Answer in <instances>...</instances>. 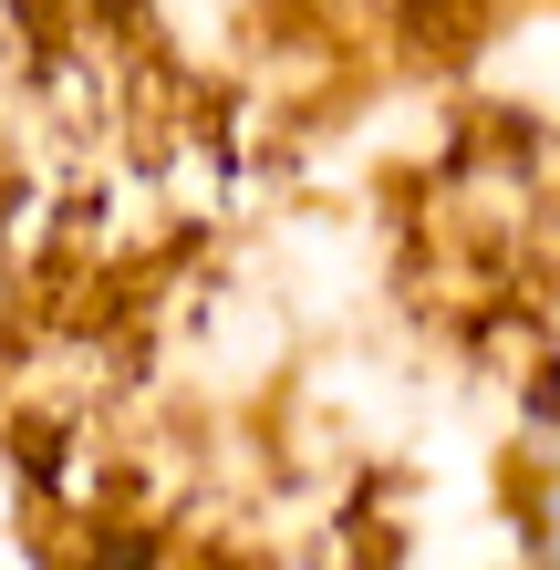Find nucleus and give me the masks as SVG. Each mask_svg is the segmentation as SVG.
Here are the masks:
<instances>
[{
  "label": "nucleus",
  "instance_id": "1",
  "mask_svg": "<svg viewBox=\"0 0 560 570\" xmlns=\"http://www.w3.org/2000/svg\"><path fill=\"white\" fill-rule=\"evenodd\" d=\"M530 570H560V353L540 363V394H530Z\"/></svg>",
  "mask_w": 560,
  "mask_h": 570
},
{
  "label": "nucleus",
  "instance_id": "2",
  "mask_svg": "<svg viewBox=\"0 0 560 570\" xmlns=\"http://www.w3.org/2000/svg\"><path fill=\"white\" fill-rule=\"evenodd\" d=\"M394 570H456V560H394ZM519 570H530V560H519Z\"/></svg>",
  "mask_w": 560,
  "mask_h": 570
},
{
  "label": "nucleus",
  "instance_id": "3",
  "mask_svg": "<svg viewBox=\"0 0 560 570\" xmlns=\"http://www.w3.org/2000/svg\"><path fill=\"white\" fill-rule=\"evenodd\" d=\"M0 301H11V239H0Z\"/></svg>",
  "mask_w": 560,
  "mask_h": 570
}]
</instances>
